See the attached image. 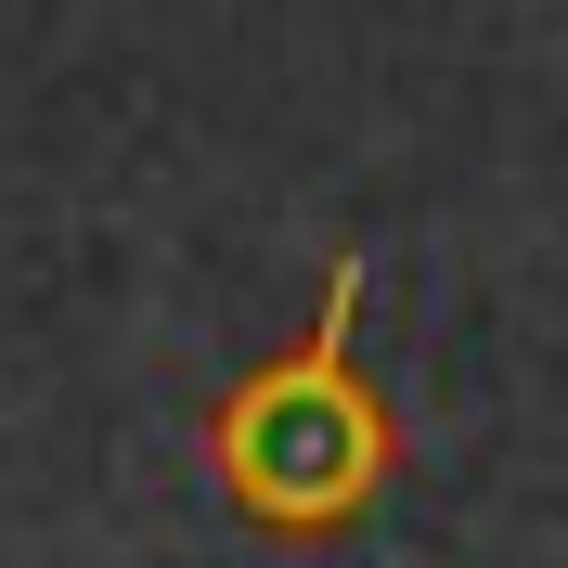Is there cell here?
I'll return each instance as SVG.
<instances>
[{
    "instance_id": "1",
    "label": "cell",
    "mask_w": 568,
    "mask_h": 568,
    "mask_svg": "<svg viewBox=\"0 0 568 568\" xmlns=\"http://www.w3.org/2000/svg\"><path fill=\"white\" fill-rule=\"evenodd\" d=\"M349 311H362V258H336L311 336L207 400V465H220V491L246 504L258 530H349L362 504L388 491L400 439L375 414V388L349 375Z\"/></svg>"
}]
</instances>
